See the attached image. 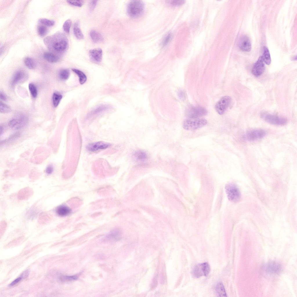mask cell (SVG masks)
Returning a JSON list of instances; mask_svg holds the SVG:
<instances>
[{
    "mask_svg": "<svg viewBox=\"0 0 297 297\" xmlns=\"http://www.w3.org/2000/svg\"><path fill=\"white\" fill-rule=\"evenodd\" d=\"M90 35L92 40L95 43L101 42L103 40L101 34L94 30H92L90 31Z\"/></svg>",
    "mask_w": 297,
    "mask_h": 297,
    "instance_id": "cell-20",
    "label": "cell"
},
{
    "mask_svg": "<svg viewBox=\"0 0 297 297\" xmlns=\"http://www.w3.org/2000/svg\"><path fill=\"white\" fill-rule=\"evenodd\" d=\"M72 71L79 77V82L81 84H84L87 80L86 75L81 71L76 69L73 68Z\"/></svg>",
    "mask_w": 297,
    "mask_h": 297,
    "instance_id": "cell-23",
    "label": "cell"
},
{
    "mask_svg": "<svg viewBox=\"0 0 297 297\" xmlns=\"http://www.w3.org/2000/svg\"><path fill=\"white\" fill-rule=\"evenodd\" d=\"M171 37V35L170 33L168 34L163 39L162 42V45L163 46H166L169 42Z\"/></svg>",
    "mask_w": 297,
    "mask_h": 297,
    "instance_id": "cell-38",
    "label": "cell"
},
{
    "mask_svg": "<svg viewBox=\"0 0 297 297\" xmlns=\"http://www.w3.org/2000/svg\"><path fill=\"white\" fill-rule=\"evenodd\" d=\"M88 53L90 58L94 62L99 63L101 61L103 51L101 48H97L91 49Z\"/></svg>",
    "mask_w": 297,
    "mask_h": 297,
    "instance_id": "cell-14",
    "label": "cell"
},
{
    "mask_svg": "<svg viewBox=\"0 0 297 297\" xmlns=\"http://www.w3.org/2000/svg\"><path fill=\"white\" fill-rule=\"evenodd\" d=\"M97 0H93L90 1L89 7L90 11L93 10L95 7L98 2Z\"/></svg>",
    "mask_w": 297,
    "mask_h": 297,
    "instance_id": "cell-39",
    "label": "cell"
},
{
    "mask_svg": "<svg viewBox=\"0 0 297 297\" xmlns=\"http://www.w3.org/2000/svg\"><path fill=\"white\" fill-rule=\"evenodd\" d=\"M121 234V231L119 229H115L110 232L108 236V238L114 239H118L120 238Z\"/></svg>",
    "mask_w": 297,
    "mask_h": 297,
    "instance_id": "cell-25",
    "label": "cell"
},
{
    "mask_svg": "<svg viewBox=\"0 0 297 297\" xmlns=\"http://www.w3.org/2000/svg\"><path fill=\"white\" fill-rule=\"evenodd\" d=\"M44 58L47 61L51 63H55L58 61L60 57L50 52H45L43 55Z\"/></svg>",
    "mask_w": 297,
    "mask_h": 297,
    "instance_id": "cell-19",
    "label": "cell"
},
{
    "mask_svg": "<svg viewBox=\"0 0 297 297\" xmlns=\"http://www.w3.org/2000/svg\"><path fill=\"white\" fill-rule=\"evenodd\" d=\"M261 116L267 122L273 125H284L287 122V120L285 118L267 113H262Z\"/></svg>",
    "mask_w": 297,
    "mask_h": 297,
    "instance_id": "cell-5",
    "label": "cell"
},
{
    "mask_svg": "<svg viewBox=\"0 0 297 297\" xmlns=\"http://www.w3.org/2000/svg\"><path fill=\"white\" fill-rule=\"evenodd\" d=\"M178 95L180 99L183 100L185 98V94L184 92L181 90H179L178 92Z\"/></svg>",
    "mask_w": 297,
    "mask_h": 297,
    "instance_id": "cell-41",
    "label": "cell"
},
{
    "mask_svg": "<svg viewBox=\"0 0 297 297\" xmlns=\"http://www.w3.org/2000/svg\"><path fill=\"white\" fill-rule=\"evenodd\" d=\"M262 57L264 63L267 65L270 64L271 59L269 52L266 46L264 47L263 54Z\"/></svg>",
    "mask_w": 297,
    "mask_h": 297,
    "instance_id": "cell-22",
    "label": "cell"
},
{
    "mask_svg": "<svg viewBox=\"0 0 297 297\" xmlns=\"http://www.w3.org/2000/svg\"><path fill=\"white\" fill-rule=\"evenodd\" d=\"M53 167L52 165H49L46 167V172L48 174H51L53 172Z\"/></svg>",
    "mask_w": 297,
    "mask_h": 297,
    "instance_id": "cell-40",
    "label": "cell"
},
{
    "mask_svg": "<svg viewBox=\"0 0 297 297\" xmlns=\"http://www.w3.org/2000/svg\"><path fill=\"white\" fill-rule=\"evenodd\" d=\"M57 39L55 40L52 44V47L54 50L57 52L63 53L68 48V41L66 36L62 33H60L57 35Z\"/></svg>",
    "mask_w": 297,
    "mask_h": 297,
    "instance_id": "cell-2",
    "label": "cell"
},
{
    "mask_svg": "<svg viewBox=\"0 0 297 297\" xmlns=\"http://www.w3.org/2000/svg\"><path fill=\"white\" fill-rule=\"evenodd\" d=\"M207 111L204 108L200 106H191L186 111V115L190 118H195L206 115Z\"/></svg>",
    "mask_w": 297,
    "mask_h": 297,
    "instance_id": "cell-7",
    "label": "cell"
},
{
    "mask_svg": "<svg viewBox=\"0 0 297 297\" xmlns=\"http://www.w3.org/2000/svg\"><path fill=\"white\" fill-rule=\"evenodd\" d=\"M108 108L107 106L105 105H102L97 108L94 110L92 113L90 115H95L100 113L103 111L106 110Z\"/></svg>",
    "mask_w": 297,
    "mask_h": 297,
    "instance_id": "cell-36",
    "label": "cell"
},
{
    "mask_svg": "<svg viewBox=\"0 0 297 297\" xmlns=\"http://www.w3.org/2000/svg\"><path fill=\"white\" fill-rule=\"evenodd\" d=\"M25 73L22 71L16 72L14 74L12 80V85H14L20 82L25 78Z\"/></svg>",
    "mask_w": 297,
    "mask_h": 297,
    "instance_id": "cell-18",
    "label": "cell"
},
{
    "mask_svg": "<svg viewBox=\"0 0 297 297\" xmlns=\"http://www.w3.org/2000/svg\"><path fill=\"white\" fill-rule=\"evenodd\" d=\"M37 32L40 36H44L46 34L47 32V29L45 26H39L38 27Z\"/></svg>",
    "mask_w": 297,
    "mask_h": 297,
    "instance_id": "cell-34",
    "label": "cell"
},
{
    "mask_svg": "<svg viewBox=\"0 0 297 297\" xmlns=\"http://www.w3.org/2000/svg\"><path fill=\"white\" fill-rule=\"evenodd\" d=\"M263 269L265 273L270 275H276L282 271V267L278 262L271 261L266 264L264 267Z\"/></svg>",
    "mask_w": 297,
    "mask_h": 297,
    "instance_id": "cell-10",
    "label": "cell"
},
{
    "mask_svg": "<svg viewBox=\"0 0 297 297\" xmlns=\"http://www.w3.org/2000/svg\"><path fill=\"white\" fill-rule=\"evenodd\" d=\"M226 192L229 200L232 202H236L241 198L240 191L236 185L233 183H229L225 186Z\"/></svg>",
    "mask_w": 297,
    "mask_h": 297,
    "instance_id": "cell-4",
    "label": "cell"
},
{
    "mask_svg": "<svg viewBox=\"0 0 297 297\" xmlns=\"http://www.w3.org/2000/svg\"><path fill=\"white\" fill-rule=\"evenodd\" d=\"M0 98L1 100L3 101H5L6 99V96L1 93H0Z\"/></svg>",
    "mask_w": 297,
    "mask_h": 297,
    "instance_id": "cell-43",
    "label": "cell"
},
{
    "mask_svg": "<svg viewBox=\"0 0 297 297\" xmlns=\"http://www.w3.org/2000/svg\"><path fill=\"white\" fill-rule=\"evenodd\" d=\"M67 1L71 5L79 7H81L84 3L83 0H68Z\"/></svg>",
    "mask_w": 297,
    "mask_h": 297,
    "instance_id": "cell-33",
    "label": "cell"
},
{
    "mask_svg": "<svg viewBox=\"0 0 297 297\" xmlns=\"http://www.w3.org/2000/svg\"><path fill=\"white\" fill-rule=\"evenodd\" d=\"M28 122L27 118L25 116L21 115L10 120L8 122V125L12 129L17 130L24 127Z\"/></svg>",
    "mask_w": 297,
    "mask_h": 297,
    "instance_id": "cell-8",
    "label": "cell"
},
{
    "mask_svg": "<svg viewBox=\"0 0 297 297\" xmlns=\"http://www.w3.org/2000/svg\"><path fill=\"white\" fill-rule=\"evenodd\" d=\"M231 99L229 96H226L222 97L216 103L215 108L217 112L220 115L224 113L230 105Z\"/></svg>",
    "mask_w": 297,
    "mask_h": 297,
    "instance_id": "cell-11",
    "label": "cell"
},
{
    "mask_svg": "<svg viewBox=\"0 0 297 297\" xmlns=\"http://www.w3.org/2000/svg\"><path fill=\"white\" fill-rule=\"evenodd\" d=\"M215 289L216 292L220 296H227L224 287L222 282H219L217 284L215 287Z\"/></svg>",
    "mask_w": 297,
    "mask_h": 297,
    "instance_id": "cell-24",
    "label": "cell"
},
{
    "mask_svg": "<svg viewBox=\"0 0 297 297\" xmlns=\"http://www.w3.org/2000/svg\"><path fill=\"white\" fill-rule=\"evenodd\" d=\"M266 135V132L261 129H255L247 131L245 135V137L250 141H254L262 138Z\"/></svg>",
    "mask_w": 297,
    "mask_h": 297,
    "instance_id": "cell-9",
    "label": "cell"
},
{
    "mask_svg": "<svg viewBox=\"0 0 297 297\" xmlns=\"http://www.w3.org/2000/svg\"><path fill=\"white\" fill-rule=\"evenodd\" d=\"M28 87L32 97L34 98L36 97L37 94V91L35 86L33 84L30 83L29 84Z\"/></svg>",
    "mask_w": 297,
    "mask_h": 297,
    "instance_id": "cell-30",
    "label": "cell"
},
{
    "mask_svg": "<svg viewBox=\"0 0 297 297\" xmlns=\"http://www.w3.org/2000/svg\"><path fill=\"white\" fill-rule=\"evenodd\" d=\"M144 9V4L142 1H132L128 4L127 12L131 17H137L143 13Z\"/></svg>",
    "mask_w": 297,
    "mask_h": 297,
    "instance_id": "cell-1",
    "label": "cell"
},
{
    "mask_svg": "<svg viewBox=\"0 0 297 297\" xmlns=\"http://www.w3.org/2000/svg\"><path fill=\"white\" fill-rule=\"evenodd\" d=\"M207 122L204 119L189 118L184 121L183 127L186 130H195L204 126Z\"/></svg>",
    "mask_w": 297,
    "mask_h": 297,
    "instance_id": "cell-3",
    "label": "cell"
},
{
    "mask_svg": "<svg viewBox=\"0 0 297 297\" xmlns=\"http://www.w3.org/2000/svg\"><path fill=\"white\" fill-rule=\"evenodd\" d=\"M71 24L72 21L70 19H68L65 21L63 24V29L64 31L67 33H69Z\"/></svg>",
    "mask_w": 297,
    "mask_h": 297,
    "instance_id": "cell-31",
    "label": "cell"
},
{
    "mask_svg": "<svg viewBox=\"0 0 297 297\" xmlns=\"http://www.w3.org/2000/svg\"><path fill=\"white\" fill-rule=\"evenodd\" d=\"M265 65L262 56H260L254 64L252 70L253 75L256 77L260 76L265 70Z\"/></svg>",
    "mask_w": 297,
    "mask_h": 297,
    "instance_id": "cell-13",
    "label": "cell"
},
{
    "mask_svg": "<svg viewBox=\"0 0 297 297\" xmlns=\"http://www.w3.org/2000/svg\"><path fill=\"white\" fill-rule=\"evenodd\" d=\"M70 73L69 70L67 69H63L61 70L59 73V76L60 78L63 80H66L69 77Z\"/></svg>",
    "mask_w": 297,
    "mask_h": 297,
    "instance_id": "cell-28",
    "label": "cell"
},
{
    "mask_svg": "<svg viewBox=\"0 0 297 297\" xmlns=\"http://www.w3.org/2000/svg\"><path fill=\"white\" fill-rule=\"evenodd\" d=\"M38 21L39 22L49 26H52L55 23V22L53 20L44 18H40Z\"/></svg>",
    "mask_w": 297,
    "mask_h": 297,
    "instance_id": "cell-29",
    "label": "cell"
},
{
    "mask_svg": "<svg viewBox=\"0 0 297 297\" xmlns=\"http://www.w3.org/2000/svg\"><path fill=\"white\" fill-rule=\"evenodd\" d=\"M0 112L2 113H6L10 112L11 109L9 106L0 101Z\"/></svg>",
    "mask_w": 297,
    "mask_h": 297,
    "instance_id": "cell-32",
    "label": "cell"
},
{
    "mask_svg": "<svg viewBox=\"0 0 297 297\" xmlns=\"http://www.w3.org/2000/svg\"><path fill=\"white\" fill-rule=\"evenodd\" d=\"M62 96L60 94L54 93L52 96V102L54 106L55 107H57L60 103L62 99Z\"/></svg>",
    "mask_w": 297,
    "mask_h": 297,
    "instance_id": "cell-27",
    "label": "cell"
},
{
    "mask_svg": "<svg viewBox=\"0 0 297 297\" xmlns=\"http://www.w3.org/2000/svg\"><path fill=\"white\" fill-rule=\"evenodd\" d=\"M111 145L108 143L102 141L97 142L88 144L86 148L88 150L91 152H96L100 150L106 149Z\"/></svg>",
    "mask_w": 297,
    "mask_h": 297,
    "instance_id": "cell-12",
    "label": "cell"
},
{
    "mask_svg": "<svg viewBox=\"0 0 297 297\" xmlns=\"http://www.w3.org/2000/svg\"><path fill=\"white\" fill-rule=\"evenodd\" d=\"M56 212L57 214L61 217L66 216L70 214L71 209L65 205H61L58 207L56 209Z\"/></svg>",
    "mask_w": 297,
    "mask_h": 297,
    "instance_id": "cell-16",
    "label": "cell"
},
{
    "mask_svg": "<svg viewBox=\"0 0 297 297\" xmlns=\"http://www.w3.org/2000/svg\"><path fill=\"white\" fill-rule=\"evenodd\" d=\"M210 271L209 265L207 262H204L195 266L192 271V274L194 277L198 278L203 276H207Z\"/></svg>",
    "mask_w": 297,
    "mask_h": 297,
    "instance_id": "cell-6",
    "label": "cell"
},
{
    "mask_svg": "<svg viewBox=\"0 0 297 297\" xmlns=\"http://www.w3.org/2000/svg\"><path fill=\"white\" fill-rule=\"evenodd\" d=\"M22 278H23L21 276L17 278L15 280H14L13 282H12L9 285V286H12L15 285L19 282Z\"/></svg>",
    "mask_w": 297,
    "mask_h": 297,
    "instance_id": "cell-42",
    "label": "cell"
},
{
    "mask_svg": "<svg viewBox=\"0 0 297 297\" xmlns=\"http://www.w3.org/2000/svg\"><path fill=\"white\" fill-rule=\"evenodd\" d=\"M77 276H63L61 277L60 279L62 281H70L76 280L77 279Z\"/></svg>",
    "mask_w": 297,
    "mask_h": 297,
    "instance_id": "cell-35",
    "label": "cell"
},
{
    "mask_svg": "<svg viewBox=\"0 0 297 297\" xmlns=\"http://www.w3.org/2000/svg\"><path fill=\"white\" fill-rule=\"evenodd\" d=\"M239 46L242 50L245 52H249L251 50V46L249 38L246 35H243L240 38Z\"/></svg>",
    "mask_w": 297,
    "mask_h": 297,
    "instance_id": "cell-15",
    "label": "cell"
},
{
    "mask_svg": "<svg viewBox=\"0 0 297 297\" xmlns=\"http://www.w3.org/2000/svg\"><path fill=\"white\" fill-rule=\"evenodd\" d=\"M133 156L137 162L140 163L145 162L147 159V154L142 151H135L133 154Z\"/></svg>",
    "mask_w": 297,
    "mask_h": 297,
    "instance_id": "cell-17",
    "label": "cell"
},
{
    "mask_svg": "<svg viewBox=\"0 0 297 297\" xmlns=\"http://www.w3.org/2000/svg\"><path fill=\"white\" fill-rule=\"evenodd\" d=\"M0 136H1L3 134V127L2 126H0Z\"/></svg>",
    "mask_w": 297,
    "mask_h": 297,
    "instance_id": "cell-44",
    "label": "cell"
},
{
    "mask_svg": "<svg viewBox=\"0 0 297 297\" xmlns=\"http://www.w3.org/2000/svg\"><path fill=\"white\" fill-rule=\"evenodd\" d=\"M73 32L74 35L77 39H82L84 38V35L79 28V22L78 21L74 24Z\"/></svg>",
    "mask_w": 297,
    "mask_h": 297,
    "instance_id": "cell-21",
    "label": "cell"
},
{
    "mask_svg": "<svg viewBox=\"0 0 297 297\" xmlns=\"http://www.w3.org/2000/svg\"><path fill=\"white\" fill-rule=\"evenodd\" d=\"M24 63L26 66L30 69L34 68L36 66L34 61L29 57H26L25 58Z\"/></svg>",
    "mask_w": 297,
    "mask_h": 297,
    "instance_id": "cell-26",
    "label": "cell"
},
{
    "mask_svg": "<svg viewBox=\"0 0 297 297\" xmlns=\"http://www.w3.org/2000/svg\"><path fill=\"white\" fill-rule=\"evenodd\" d=\"M185 1L184 0H171L167 1V2L173 6H180L184 4Z\"/></svg>",
    "mask_w": 297,
    "mask_h": 297,
    "instance_id": "cell-37",
    "label": "cell"
}]
</instances>
